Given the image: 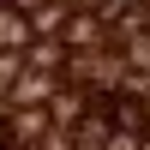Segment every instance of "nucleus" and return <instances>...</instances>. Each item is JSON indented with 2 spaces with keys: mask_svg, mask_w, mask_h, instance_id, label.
<instances>
[{
  "mask_svg": "<svg viewBox=\"0 0 150 150\" xmlns=\"http://www.w3.org/2000/svg\"><path fill=\"white\" fill-rule=\"evenodd\" d=\"M0 42H24V18H18V12L0 18Z\"/></svg>",
  "mask_w": 150,
  "mask_h": 150,
  "instance_id": "20e7f679",
  "label": "nucleus"
},
{
  "mask_svg": "<svg viewBox=\"0 0 150 150\" xmlns=\"http://www.w3.org/2000/svg\"><path fill=\"white\" fill-rule=\"evenodd\" d=\"M0 150H18V144H12V120H6V114H0Z\"/></svg>",
  "mask_w": 150,
  "mask_h": 150,
  "instance_id": "423d86ee",
  "label": "nucleus"
},
{
  "mask_svg": "<svg viewBox=\"0 0 150 150\" xmlns=\"http://www.w3.org/2000/svg\"><path fill=\"white\" fill-rule=\"evenodd\" d=\"M84 102H90V96H78V90H60V96H54V108H48V114H54L60 126H78V120H84Z\"/></svg>",
  "mask_w": 150,
  "mask_h": 150,
  "instance_id": "f03ea898",
  "label": "nucleus"
},
{
  "mask_svg": "<svg viewBox=\"0 0 150 150\" xmlns=\"http://www.w3.org/2000/svg\"><path fill=\"white\" fill-rule=\"evenodd\" d=\"M60 42H66V48H90V42H102V18H84V12H72V18L60 24Z\"/></svg>",
  "mask_w": 150,
  "mask_h": 150,
  "instance_id": "f257e3e1",
  "label": "nucleus"
},
{
  "mask_svg": "<svg viewBox=\"0 0 150 150\" xmlns=\"http://www.w3.org/2000/svg\"><path fill=\"white\" fill-rule=\"evenodd\" d=\"M0 12H6V0H0Z\"/></svg>",
  "mask_w": 150,
  "mask_h": 150,
  "instance_id": "6e6552de",
  "label": "nucleus"
},
{
  "mask_svg": "<svg viewBox=\"0 0 150 150\" xmlns=\"http://www.w3.org/2000/svg\"><path fill=\"white\" fill-rule=\"evenodd\" d=\"M78 6H96V12H102V6H108V0H78Z\"/></svg>",
  "mask_w": 150,
  "mask_h": 150,
  "instance_id": "0eeeda50",
  "label": "nucleus"
},
{
  "mask_svg": "<svg viewBox=\"0 0 150 150\" xmlns=\"http://www.w3.org/2000/svg\"><path fill=\"white\" fill-rule=\"evenodd\" d=\"M126 66L132 72H150V36H126Z\"/></svg>",
  "mask_w": 150,
  "mask_h": 150,
  "instance_id": "7ed1b4c3",
  "label": "nucleus"
},
{
  "mask_svg": "<svg viewBox=\"0 0 150 150\" xmlns=\"http://www.w3.org/2000/svg\"><path fill=\"white\" fill-rule=\"evenodd\" d=\"M12 78H18V60H12V54H6V48H0V90H6V84H12Z\"/></svg>",
  "mask_w": 150,
  "mask_h": 150,
  "instance_id": "39448f33",
  "label": "nucleus"
}]
</instances>
